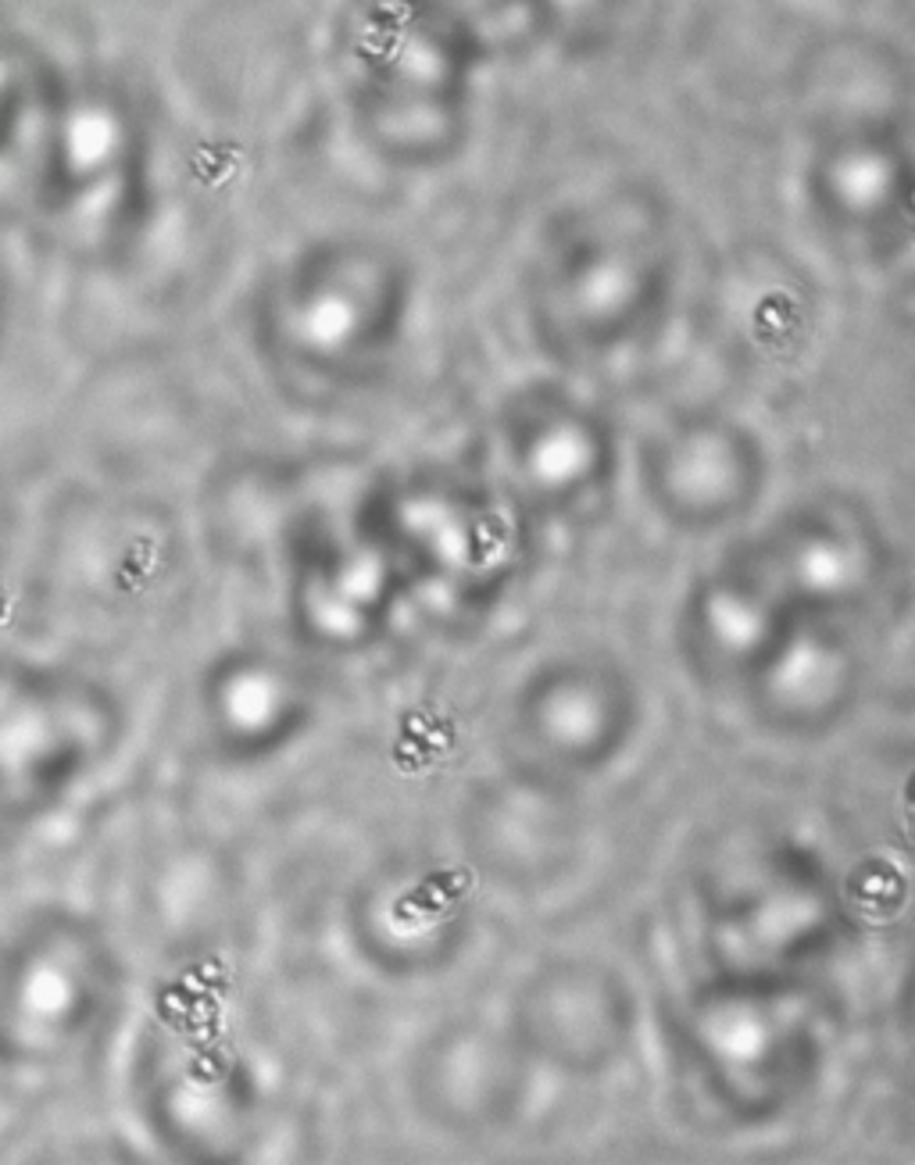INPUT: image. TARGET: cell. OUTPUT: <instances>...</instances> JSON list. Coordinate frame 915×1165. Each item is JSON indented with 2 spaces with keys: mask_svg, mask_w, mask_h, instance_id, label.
I'll list each match as a JSON object with an SVG mask.
<instances>
[{
  "mask_svg": "<svg viewBox=\"0 0 915 1165\" xmlns=\"http://www.w3.org/2000/svg\"><path fill=\"white\" fill-rule=\"evenodd\" d=\"M619 443L576 394L533 386L511 397L490 433V480L533 526L572 519L611 486Z\"/></svg>",
  "mask_w": 915,
  "mask_h": 1165,
  "instance_id": "6",
  "label": "cell"
},
{
  "mask_svg": "<svg viewBox=\"0 0 915 1165\" xmlns=\"http://www.w3.org/2000/svg\"><path fill=\"white\" fill-rule=\"evenodd\" d=\"M533 1073L505 1023L458 1015L415 1044L408 1095L433 1130L454 1141H486L519 1119Z\"/></svg>",
  "mask_w": 915,
  "mask_h": 1165,
  "instance_id": "13",
  "label": "cell"
},
{
  "mask_svg": "<svg viewBox=\"0 0 915 1165\" xmlns=\"http://www.w3.org/2000/svg\"><path fill=\"white\" fill-rule=\"evenodd\" d=\"M565 783L515 769L490 780L465 812V844L483 872L505 887L558 880L580 847V815Z\"/></svg>",
  "mask_w": 915,
  "mask_h": 1165,
  "instance_id": "16",
  "label": "cell"
},
{
  "mask_svg": "<svg viewBox=\"0 0 915 1165\" xmlns=\"http://www.w3.org/2000/svg\"><path fill=\"white\" fill-rule=\"evenodd\" d=\"M476 933L472 880L454 861L426 851L368 866L343 898V937L368 972L422 983L451 972Z\"/></svg>",
  "mask_w": 915,
  "mask_h": 1165,
  "instance_id": "5",
  "label": "cell"
},
{
  "mask_svg": "<svg viewBox=\"0 0 915 1165\" xmlns=\"http://www.w3.org/2000/svg\"><path fill=\"white\" fill-rule=\"evenodd\" d=\"M411 608L394 562L354 523H308L286 543L283 615L319 658H365Z\"/></svg>",
  "mask_w": 915,
  "mask_h": 1165,
  "instance_id": "7",
  "label": "cell"
},
{
  "mask_svg": "<svg viewBox=\"0 0 915 1165\" xmlns=\"http://www.w3.org/2000/svg\"><path fill=\"white\" fill-rule=\"evenodd\" d=\"M351 523L394 562L408 604L451 626L486 623L533 558V523L486 476L451 469L379 480Z\"/></svg>",
  "mask_w": 915,
  "mask_h": 1165,
  "instance_id": "2",
  "label": "cell"
},
{
  "mask_svg": "<svg viewBox=\"0 0 915 1165\" xmlns=\"http://www.w3.org/2000/svg\"><path fill=\"white\" fill-rule=\"evenodd\" d=\"M840 1019L812 976L712 972L665 1015L669 1055L734 1130L783 1123L829 1069Z\"/></svg>",
  "mask_w": 915,
  "mask_h": 1165,
  "instance_id": "1",
  "label": "cell"
},
{
  "mask_svg": "<svg viewBox=\"0 0 915 1165\" xmlns=\"http://www.w3.org/2000/svg\"><path fill=\"white\" fill-rule=\"evenodd\" d=\"M322 694L297 655L272 644H233L197 680V723L225 766H268L319 726Z\"/></svg>",
  "mask_w": 915,
  "mask_h": 1165,
  "instance_id": "12",
  "label": "cell"
},
{
  "mask_svg": "<svg viewBox=\"0 0 915 1165\" xmlns=\"http://www.w3.org/2000/svg\"><path fill=\"white\" fill-rule=\"evenodd\" d=\"M866 675V651L844 618L794 612L737 697L769 737L815 744L858 712Z\"/></svg>",
  "mask_w": 915,
  "mask_h": 1165,
  "instance_id": "14",
  "label": "cell"
},
{
  "mask_svg": "<svg viewBox=\"0 0 915 1165\" xmlns=\"http://www.w3.org/2000/svg\"><path fill=\"white\" fill-rule=\"evenodd\" d=\"M640 726L643 690L622 658L597 647L551 655L511 690V766L580 787L619 766Z\"/></svg>",
  "mask_w": 915,
  "mask_h": 1165,
  "instance_id": "4",
  "label": "cell"
},
{
  "mask_svg": "<svg viewBox=\"0 0 915 1165\" xmlns=\"http://www.w3.org/2000/svg\"><path fill=\"white\" fill-rule=\"evenodd\" d=\"M140 1087L154 1141L176 1158L236 1162L262 1137V1080L251 1058L219 1033L179 1030L162 1037Z\"/></svg>",
  "mask_w": 915,
  "mask_h": 1165,
  "instance_id": "10",
  "label": "cell"
},
{
  "mask_svg": "<svg viewBox=\"0 0 915 1165\" xmlns=\"http://www.w3.org/2000/svg\"><path fill=\"white\" fill-rule=\"evenodd\" d=\"M505 1026L533 1069L591 1084L633 1055L640 998L608 958L551 955L515 983Z\"/></svg>",
  "mask_w": 915,
  "mask_h": 1165,
  "instance_id": "9",
  "label": "cell"
},
{
  "mask_svg": "<svg viewBox=\"0 0 915 1165\" xmlns=\"http://www.w3.org/2000/svg\"><path fill=\"white\" fill-rule=\"evenodd\" d=\"M848 926L844 880L797 837L751 840L701 883V947L712 972L812 976Z\"/></svg>",
  "mask_w": 915,
  "mask_h": 1165,
  "instance_id": "3",
  "label": "cell"
},
{
  "mask_svg": "<svg viewBox=\"0 0 915 1165\" xmlns=\"http://www.w3.org/2000/svg\"><path fill=\"white\" fill-rule=\"evenodd\" d=\"M740 551L797 615L851 618L883 594L894 572L883 523L848 494L797 501Z\"/></svg>",
  "mask_w": 915,
  "mask_h": 1165,
  "instance_id": "8",
  "label": "cell"
},
{
  "mask_svg": "<svg viewBox=\"0 0 915 1165\" xmlns=\"http://www.w3.org/2000/svg\"><path fill=\"white\" fill-rule=\"evenodd\" d=\"M791 615L786 601L737 548L683 590L672 618V644L683 672L701 690L737 694Z\"/></svg>",
  "mask_w": 915,
  "mask_h": 1165,
  "instance_id": "15",
  "label": "cell"
},
{
  "mask_svg": "<svg viewBox=\"0 0 915 1165\" xmlns=\"http://www.w3.org/2000/svg\"><path fill=\"white\" fill-rule=\"evenodd\" d=\"M769 483L762 440L719 411H691L654 429L640 448V491L651 512L683 537L734 529Z\"/></svg>",
  "mask_w": 915,
  "mask_h": 1165,
  "instance_id": "11",
  "label": "cell"
}]
</instances>
